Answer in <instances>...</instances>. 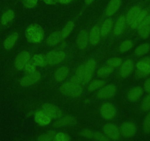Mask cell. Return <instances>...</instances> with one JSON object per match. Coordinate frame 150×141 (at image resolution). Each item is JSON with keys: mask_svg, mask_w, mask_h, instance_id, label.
<instances>
[{"mask_svg": "<svg viewBox=\"0 0 150 141\" xmlns=\"http://www.w3.org/2000/svg\"><path fill=\"white\" fill-rule=\"evenodd\" d=\"M47 64L50 66H55L62 63L65 58V53L61 51H51L47 54Z\"/></svg>", "mask_w": 150, "mask_h": 141, "instance_id": "cell-4", "label": "cell"}, {"mask_svg": "<svg viewBox=\"0 0 150 141\" xmlns=\"http://www.w3.org/2000/svg\"><path fill=\"white\" fill-rule=\"evenodd\" d=\"M137 29L141 38L144 39L149 38L150 35V14L146 16Z\"/></svg>", "mask_w": 150, "mask_h": 141, "instance_id": "cell-12", "label": "cell"}, {"mask_svg": "<svg viewBox=\"0 0 150 141\" xmlns=\"http://www.w3.org/2000/svg\"><path fill=\"white\" fill-rule=\"evenodd\" d=\"M133 70V63L131 60H127L122 64L120 68V76L122 77H127Z\"/></svg>", "mask_w": 150, "mask_h": 141, "instance_id": "cell-21", "label": "cell"}, {"mask_svg": "<svg viewBox=\"0 0 150 141\" xmlns=\"http://www.w3.org/2000/svg\"><path fill=\"white\" fill-rule=\"evenodd\" d=\"M76 120L73 116L72 115H66L64 117L59 118V120L54 123V126L55 127H63V126H73L76 124Z\"/></svg>", "mask_w": 150, "mask_h": 141, "instance_id": "cell-15", "label": "cell"}, {"mask_svg": "<svg viewBox=\"0 0 150 141\" xmlns=\"http://www.w3.org/2000/svg\"><path fill=\"white\" fill-rule=\"evenodd\" d=\"M142 110L144 112H147L150 110V93L148 94L142 101L141 104Z\"/></svg>", "mask_w": 150, "mask_h": 141, "instance_id": "cell-38", "label": "cell"}, {"mask_svg": "<svg viewBox=\"0 0 150 141\" xmlns=\"http://www.w3.org/2000/svg\"><path fill=\"white\" fill-rule=\"evenodd\" d=\"M143 129L145 133H150V112L146 115L144 120Z\"/></svg>", "mask_w": 150, "mask_h": 141, "instance_id": "cell-41", "label": "cell"}, {"mask_svg": "<svg viewBox=\"0 0 150 141\" xmlns=\"http://www.w3.org/2000/svg\"><path fill=\"white\" fill-rule=\"evenodd\" d=\"M23 68H24L26 73H32V72H35V70H36V65L35 64L33 60H29V61L26 63V65H25Z\"/></svg>", "mask_w": 150, "mask_h": 141, "instance_id": "cell-39", "label": "cell"}, {"mask_svg": "<svg viewBox=\"0 0 150 141\" xmlns=\"http://www.w3.org/2000/svg\"><path fill=\"white\" fill-rule=\"evenodd\" d=\"M143 93V89L141 87H134L129 90L128 93H127V98L131 102H136L142 96Z\"/></svg>", "mask_w": 150, "mask_h": 141, "instance_id": "cell-16", "label": "cell"}, {"mask_svg": "<svg viewBox=\"0 0 150 141\" xmlns=\"http://www.w3.org/2000/svg\"><path fill=\"white\" fill-rule=\"evenodd\" d=\"M73 0H57V1L62 3V4H68V3L71 2Z\"/></svg>", "mask_w": 150, "mask_h": 141, "instance_id": "cell-47", "label": "cell"}, {"mask_svg": "<svg viewBox=\"0 0 150 141\" xmlns=\"http://www.w3.org/2000/svg\"><path fill=\"white\" fill-rule=\"evenodd\" d=\"M80 135H81L82 137L86 138H92L94 137V133L90 130V129H83L81 132L80 133Z\"/></svg>", "mask_w": 150, "mask_h": 141, "instance_id": "cell-44", "label": "cell"}, {"mask_svg": "<svg viewBox=\"0 0 150 141\" xmlns=\"http://www.w3.org/2000/svg\"><path fill=\"white\" fill-rule=\"evenodd\" d=\"M69 74V68L66 66L60 67L57 70V71L54 73V78L55 80L57 82H62L63 80L67 78Z\"/></svg>", "mask_w": 150, "mask_h": 141, "instance_id": "cell-23", "label": "cell"}, {"mask_svg": "<svg viewBox=\"0 0 150 141\" xmlns=\"http://www.w3.org/2000/svg\"><path fill=\"white\" fill-rule=\"evenodd\" d=\"M26 38L29 43H38L42 41L44 37V31L40 26L32 24L28 26L25 32Z\"/></svg>", "mask_w": 150, "mask_h": 141, "instance_id": "cell-1", "label": "cell"}, {"mask_svg": "<svg viewBox=\"0 0 150 141\" xmlns=\"http://www.w3.org/2000/svg\"><path fill=\"white\" fill-rule=\"evenodd\" d=\"M122 63V60L120 57H112L107 60L106 63L108 66L111 68L118 67Z\"/></svg>", "mask_w": 150, "mask_h": 141, "instance_id": "cell-36", "label": "cell"}, {"mask_svg": "<svg viewBox=\"0 0 150 141\" xmlns=\"http://www.w3.org/2000/svg\"><path fill=\"white\" fill-rule=\"evenodd\" d=\"M47 4H54L57 2V0H42Z\"/></svg>", "mask_w": 150, "mask_h": 141, "instance_id": "cell-46", "label": "cell"}, {"mask_svg": "<svg viewBox=\"0 0 150 141\" xmlns=\"http://www.w3.org/2000/svg\"><path fill=\"white\" fill-rule=\"evenodd\" d=\"M59 90L63 95L67 96L78 97L81 95L83 88L81 85L73 83L72 82H67L61 85Z\"/></svg>", "mask_w": 150, "mask_h": 141, "instance_id": "cell-2", "label": "cell"}, {"mask_svg": "<svg viewBox=\"0 0 150 141\" xmlns=\"http://www.w3.org/2000/svg\"><path fill=\"white\" fill-rule=\"evenodd\" d=\"M113 70H114L113 68L107 66L100 68L98 70V73H98V76H100V77H105V76H108L111 73H112Z\"/></svg>", "mask_w": 150, "mask_h": 141, "instance_id": "cell-35", "label": "cell"}, {"mask_svg": "<svg viewBox=\"0 0 150 141\" xmlns=\"http://www.w3.org/2000/svg\"><path fill=\"white\" fill-rule=\"evenodd\" d=\"M29 60H30V54L28 51H22L19 53L16 57L15 60V67L17 70H22Z\"/></svg>", "mask_w": 150, "mask_h": 141, "instance_id": "cell-13", "label": "cell"}, {"mask_svg": "<svg viewBox=\"0 0 150 141\" xmlns=\"http://www.w3.org/2000/svg\"><path fill=\"white\" fill-rule=\"evenodd\" d=\"M117 93V87L114 85H108L101 88L97 93V97L100 99H107L114 96Z\"/></svg>", "mask_w": 150, "mask_h": 141, "instance_id": "cell-8", "label": "cell"}, {"mask_svg": "<svg viewBox=\"0 0 150 141\" xmlns=\"http://www.w3.org/2000/svg\"><path fill=\"white\" fill-rule=\"evenodd\" d=\"M42 110L54 119H59L62 115V113L59 107H57L54 104H49V103L42 104Z\"/></svg>", "mask_w": 150, "mask_h": 141, "instance_id": "cell-7", "label": "cell"}, {"mask_svg": "<svg viewBox=\"0 0 150 141\" xmlns=\"http://www.w3.org/2000/svg\"><path fill=\"white\" fill-rule=\"evenodd\" d=\"M61 39H62L61 36V32H54L48 37L46 43L50 46H54L57 45L60 42Z\"/></svg>", "mask_w": 150, "mask_h": 141, "instance_id": "cell-25", "label": "cell"}, {"mask_svg": "<svg viewBox=\"0 0 150 141\" xmlns=\"http://www.w3.org/2000/svg\"><path fill=\"white\" fill-rule=\"evenodd\" d=\"M142 10V8H141L139 6H133V7L129 10V11L127 12V15H126V21H127V24L128 25L131 24L134 20L136 19V18L137 17L138 15L139 14V13Z\"/></svg>", "mask_w": 150, "mask_h": 141, "instance_id": "cell-22", "label": "cell"}, {"mask_svg": "<svg viewBox=\"0 0 150 141\" xmlns=\"http://www.w3.org/2000/svg\"><path fill=\"white\" fill-rule=\"evenodd\" d=\"M38 2V0H23V4L26 8H33Z\"/></svg>", "mask_w": 150, "mask_h": 141, "instance_id": "cell-42", "label": "cell"}, {"mask_svg": "<svg viewBox=\"0 0 150 141\" xmlns=\"http://www.w3.org/2000/svg\"><path fill=\"white\" fill-rule=\"evenodd\" d=\"M32 60L34 61L35 64L36 65V66L43 67V66H45L47 65L46 58L43 55H42V54H35L33 56Z\"/></svg>", "mask_w": 150, "mask_h": 141, "instance_id": "cell-31", "label": "cell"}, {"mask_svg": "<svg viewBox=\"0 0 150 141\" xmlns=\"http://www.w3.org/2000/svg\"><path fill=\"white\" fill-rule=\"evenodd\" d=\"M70 140V136L64 132H58L56 133L54 137V140L56 141H69Z\"/></svg>", "mask_w": 150, "mask_h": 141, "instance_id": "cell-40", "label": "cell"}, {"mask_svg": "<svg viewBox=\"0 0 150 141\" xmlns=\"http://www.w3.org/2000/svg\"><path fill=\"white\" fill-rule=\"evenodd\" d=\"M104 133L109 139L117 140L120 138V130L116 125L107 123L103 126Z\"/></svg>", "mask_w": 150, "mask_h": 141, "instance_id": "cell-10", "label": "cell"}, {"mask_svg": "<svg viewBox=\"0 0 150 141\" xmlns=\"http://www.w3.org/2000/svg\"><path fill=\"white\" fill-rule=\"evenodd\" d=\"M35 121L40 126H47L51 121V118L42 110H40L35 113Z\"/></svg>", "mask_w": 150, "mask_h": 141, "instance_id": "cell-14", "label": "cell"}, {"mask_svg": "<svg viewBox=\"0 0 150 141\" xmlns=\"http://www.w3.org/2000/svg\"><path fill=\"white\" fill-rule=\"evenodd\" d=\"M95 0H84V3L86 5H89V4H92Z\"/></svg>", "mask_w": 150, "mask_h": 141, "instance_id": "cell-48", "label": "cell"}, {"mask_svg": "<svg viewBox=\"0 0 150 141\" xmlns=\"http://www.w3.org/2000/svg\"><path fill=\"white\" fill-rule=\"evenodd\" d=\"M113 26V20L109 18V19H107L103 23L102 26L100 28V34L102 36L105 37L108 35V33L111 31V28Z\"/></svg>", "mask_w": 150, "mask_h": 141, "instance_id": "cell-27", "label": "cell"}, {"mask_svg": "<svg viewBox=\"0 0 150 141\" xmlns=\"http://www.w3.org/2000/svg\"><path fill=\"white\" fill-rule=\"evenodd\" d=\"M137 132V127L135 123L132 122H125L122 123L120 128V132L123 137L126 138H130L134 136Z\"/></svg>", "mask_w": 150, "mask_h": 141, "instance_id": "cell-11", "label": "cell"}, {"mask_svg": "<svg viewBox=\"0 0 150 141\" xmlns=\"http://www.w3.org/2000/svg\"><path fill=\"white\" fill-rule=\"evenodd\" d=\"M122 4V0H111L107 5L105 14L108 16H111L115 14L120 9Z\"/></svg>", "mask_w": 150, "mask_h": 141, "instance_id": "cell-17", "label": "cell"}, {"mask_svg": "<svg viewBox=\"0 0 150 141\" xmlns=\"http://www.w3.org/2000/svg\"><path fill=\"white\" fill-rule=\"evenodd\" d=\"M56 132L54 131H49L45 134L41 135L38 138V140L40 141H51L54 140V137H55Z\"/></svg>", "mask_w": 150, "mask_h": 141, "instance_id": "cell-33", "label": "cell"}, {"mask_svg": "<svg viewBox=\"0 0 150 141\" xmlns=\"http://www.w3.org/2000/svg\"><path fill=\"white\" fill-rule=\"evenodd\" d=\"M100 29L98 26L95 25L92 28L90 33L89 34V41L92 45H97L100 39Z\"/></svg>", "mask_w": 150, "mask_h": 141, "instance_id": "cell-19", "label": "cell"}, {"mask_svg": "<svg viewBox=\"0 0 150 141\" xmlns=\"http://www.w3.org/2000/svg\"><path fill=\"white\" fill-rule=\"evenodd\" d=\"M126 24H127V21H126L125 16H120L117 21L115 24V26L114 28V34L116 36H119L121 35L123 32H124L125 29Z\"/></svg>", "mask_w": 150, "mask_h": 141, "instance_id": "cell-20", "label": "cell"}, {"mask_svg": "<svg viewBox=\"0 0 150 141\" xmlns=\"http://www.w3.org/2000/svg\"><path fill=\"white\" fill-rule=\"evenodd\" d=\"M148 15V10H142L141 12L139 13V14L138 15L137 17L136 18V19L134 20V21L130 24L132 29H137L138 26L141 24L142 21H144V19L146 17V16Z\"/></svg>", "mask_w": 150, "mask_h": 141, "instance_id": "cell-26", "label": "cell"}, {"mask_svg": "<svg viewBox=\"0 0 150 141\" xmlns=\"http://www.w3.org/2000/svg\"><path fill=\"white\" fill-rule=\"evenodd\" d=\"M95 139L98 140H100V141H108L109 140V138L105 135L104 134L101 133V132H95L94 134V137H93Z\"/></svg>", "mask_w": 150, "mask_h": 141, "instance_id": "cell-43", "label": "cell"}, {"mask_svg": "<svg viewBox=\"0 0 150 141\" xmlns=\"http://www.w3.org/2000/svg\"><path fill=\"white\" fill-rule=\"evenodd\" d=\"M83 66H84V76H83V85H85L92 79L94 70L96 68V61L93 59H90V60H88L83 64Z\"/></svg>", "mask_w": 150, "mask_h": 141, "instance_id": "cell-5", "label": "cell"}, {"mask_svg": "<svg viewBox=\"0 0 150 141\" xmlns=\"http://www.w3.org/2000/svg\"><path fill=\"white\" fill-rule=\"evenodd\" d=\"M133 46V41H130V40H126L124 41L120 46V51L121 52L124 53L126 51H129V50L131 49Z\"/></svg>", "mask_w": 150, "mask_h": 141, "instance_id": "cell-34", "label": "cell"}, {"mask_svg": "<svg viewBox=\"0 0 150 141\" xmlns=\"http://www.w3.org/2000/svg\"><path fill=\"white\" fill-rule=\"evenodd\" d=\"M74 26H75L74 22L72 21H68L67 24H66V25L64 26L62 30L61 31V36L62 39L68 37V35L71 33L72 30H73V28H74Z\"/></svg>", "mask_w": 150, "mask_h": 141, "instance_id": "cell-30", "label": "cell"}, {"mask_svg": "<svg viewBox=\"0 0 150 141\" xmlns=\"http://www.w3.org/2000/svg\"><path fill=\"white\" fill-rule=\"evenodd\" d=\"M117 113L115 107L111 103H104L100 107V114L105 120H111L114 118Z\"/></svg>", "mask_w": 150, "mask_h": 141, "instance_id": "cell-6", "label": "cell"}, {"mask_svg": "<svg viewBox=\"0 0 150 141\" xmlns=\"http://www.w3.org/2000/svg\"><path fill=\"white\" fill-rule=\"evenodd\" d=\"M15 17V13L13 10H8L4 12L1 17V24L2 25H6L10 23Z\"/></svg>", "mask_w": 150, "mask_h": 141, "instance_id": "cell-28", "label": "cell"}, {"mask_svg": "<svg viewBox=\"0 0 150 141\" xmlns=\"http://www.w3.org/2000/svg\"><path fill=\"white\" fill-rule=\"evenodd\" d=\"M144 89L147 93H150V78L146 79L144 85Z\"/></svg>", "mask_w": 150, "mask_h": 141, "instance_id": "cell-45", "label": "cell"}, {"mask_svg": "<svg viewBox=\"0 0 150 141\" xmlns=\"http://www.w3.org/2000/svg\"><path fill=\"white\" fill-rule=\"evenodd\" d=\"M75 76L78 78V79L80 81L81 84L83 85V76H84V66L83 65H81L80 66L78 67Z\"/></svg>", "mask_w": 150, "mask_h": 141, "instance_id": "cell-37", "label": "cell"}, {"mask_svg": "<svg viewBox=\"0 0 150 141\" xmlns=\"http://www.w3.org/2000/svg\"><path fill=\"white\" fill-rule=\"evenodd\" d=\"M89 43V34L86 30L83 29L79 33L77 37L78 46L81 49H84L86 48Z\"/></svg>", "mask_w": 150, "mask_h": 141, "instance_id": "cell-18", "label": "cell"}, {"mask_svg": "<svg viewBox=\"0 0 150 141\" xmlns=\"http://www.w3.org/2000/svg\"><path fill=\"white\" fill-rule=\"evenodd\" d=\"M41 74L38 71L32 72L25 75L20 81V84L22 87H27L37 83L40 79Z\"/></svg>", "mask_w": 150, "mask_h": 141, "instance_id": "cell-9", "label": "cell"}, {"mask_svg": "<svg viewBox=\"0 0 150 141\" xmlns=\"http://www.w3.org/2000/svg\"><path fill=\"white\" fill-rule=\"evenodd\" d=\"M137 70L136 76L139 78H143L150 74V57H146L136 63Z\"/></svg>", "mask_w": 150, "mask_h": 141, "instance_id": "cell-3", "label": "cell"}, {"mask_svg": "<svg viewBox=\"0 0 150 141\" xmlns=\"http://www.w3.org/2000/svg\"><path fill=\"white\" fill-rule=\"evenodd\" d=\"M18 38V34L17 32H13L10 34L4 41V47L5 49H10L14 46Z\"/></svg>", "mask_w": 150, "mask_h": 141, "instance_id": "cell-24", "label": "cell"}, {"mask_svg": "<svg viewBox=\"0 0 150 141\" xmlns=\"http://www.w3.org/2000/svg\"><path fill=\"white\" fill-rule=\"evenodd\" d=\"M104 85H105L104 81L99 80V79H95L88 86V91L92 92V91L98 89V88H102L103 86H104Z\"/></svg>", "mask_w": 150, "mask_h": 141, "instance_id": "cell-32", "label": "cell"}, {"mask_svg": "<svg viewBox=\"0 0 150 141\" xmlns=\"http://www.w3.org/2000/svg\"><path fill=\"white\" fill-rule=\"evenodd\" d=\"M150 51V44L145 43L139 45L135 50V54L136 56H142L147 54Z\"/></svg>", "mask_w": 150, "mask_h": 141, "instance_id": "cell-29", "label": "cell"}]
</instances>
